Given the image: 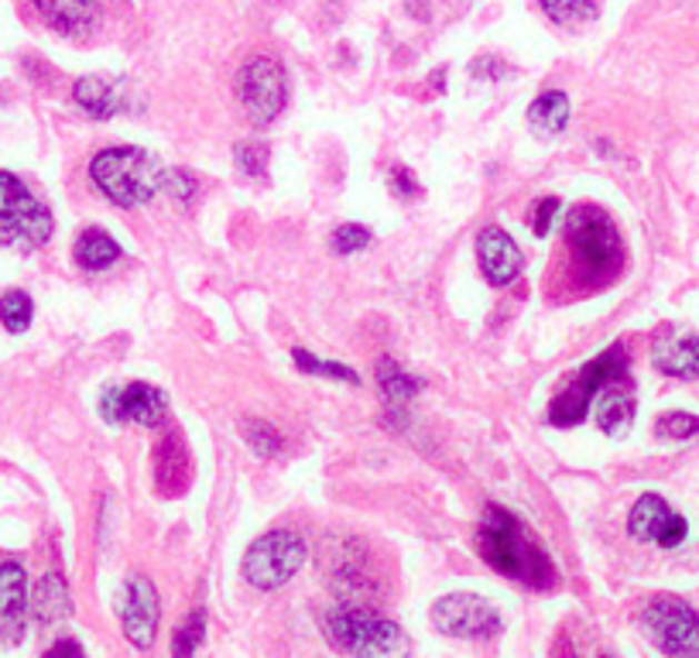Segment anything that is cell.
I'll return each instance as SVG.
<instances>
[{
  "label": "cell",
  "instance_id": "cell-25",
  "mask_svg": "<svg viewBox=\"0 0 699 658\" xmlns=\"http://www.w3.org/2000/svg\"><path fill=\"white\" fill-rule=\"evenodd\" d=\"M378 381H381V391L388 398V405H405L408 398L419 395V381L405 375V370L391 360V357H381L378 363Z\"/></svg>",
  "mask_w": 699,
  "mask_h": 658
},
{
  "label": "cell",
  "instance_id": "cell-21",
  "mask_svg": "<svg viewBox=\"0 0 699 658\" xmlns=\"http://www.w3.org/2000/svg\"><path fill=\"white\" fill-rule=\"evenodd\" d=\"M31 610H34V617L41 625H59V621H66V617L72 614L69 587H66V580L59 572H49V576H41V580H38Z\"/></svg>",
  "mask_w": 699,
  "mask_h": 658
},
{
  "label": "cell",
  "instance_id": "cell-37",
  "mask_svg": "<svg viewBox=\"0 0 699 658\" xmlns=\"http://www.w3.org/2000/svg\"><path fill=\"white\" fill-rule=\"evenodd\" d=\"M46 658H87V651H82V645L72 641V638H59V641L49 648Z\"/></svg>",
  "mask_w": 699,
  "mask_h": 658
},
{
  "label": "cell",
  "instance_id": "cell-22",
  "mask_svg": "<svg viewBox=\"0 0 699 658\" xmlns=\"http://www.w3.org/2000/svg\"><path fill=\"white\" fill-rule=\"evenodd\" d=\"M569 117H572V103H569V97L562 90H549L542 97H535L531 107H528V123L539 134H546V138L562 134Z\"/></svg>",
  "mask_w": 699,
  "mask_h": 658
},
{
  "label": "cell",
  "instance_id": "cell-16",
  "mask_svg": "<svg viewBox=\"0 0 699 658\" xmlns=\"http://www.w3.org/2000/svg\"><path fill=\"white\" fill-rule=\"evenodd\" d=\"M154 487L164 498H179L189 487V452L179 432H169L154 446Z\"/></svg>",
  "mask_w": 699,
  "mask_h": 658
},
{
  "label": "cell",
  "instance_id": "cell-12",
  "mask_svg": "<svg viewBox=\"0 0 699 658\" xmlns=\"http://www.w3.org/2000/svg\"><path fill=\"white\" fill-rule=\"evenodd\" d=\"M628 531L638 542H658L662 549H676L686 542L689 525L682 515H676L666 505V498H658V493H641L628 515Z\"/></svg>",
  "mask_w": 699,
  "mask_h": 658
},
{
  "label": "cell",
  "instance_id": "cell-3",
  "mask_svg": "<svg viewBox=\"0 0 699 658\" xmlns=\"http://www.w3.org/2000/svg\"><path fill=\"white\" fill-rule=\"evenodd\" d=\"M566 243L572 261L590 285L610 281L625 265V243L621 233L610 223V217L597 206H576L566 220Z\"/></svg>",
  "mask_w": 699,
  "mask_h": 658
},
{
  "label": "cell",
  "instance_id": "cell-26",
  "mask_svg": "<svg viewBox=\"0 0 699 658\" xmlns=\"http://www.w3.org/2000/svg\"><path fill=\"white\" fill-rule=\"evenodd\" d=\"M206 638V610L196 607L192 614H186L179 628H176V638H172V658H192L196 648L202 645Z\"/></svg>",
  "mask_w": 699,
  "mask_h": 658
},
{
  "label": "cell",
  "instance_id": "cell-32",
  "mask_svg": "<svg viewBox=\"0 0 699 658\" xmlns=\"http://www.w3.org/2000/svg\"><path fill=\"white\" fill-rule=\"evenodd\" d=\"M367 243H370V230L360 227V223H343V227L333 230V237H329L333 255H357V251H363Z\"/></svg>",
  "mask_w": 699,
  "mask_h": 658
},
{
  "label": "cell",
  "instance_id": "cell-15",
  "mask_svg": "<svg viewBox=\"0 0 699 658\" xmlns=\"http://www.w3.org/2000/svg\"><path fill=\"white\" fill-rule=\"evenodd\" d=\"M477 261H480V271H483L487 285H493V288L511 285L521 275V265H525L518 243L501 227H483L477 233Z\"/></svg>",
  "mask_w": 699,
  "mask_h": 658
},
{
  "label": "cell",
  "instance_id": "cell-2",
  "mask_svg": "<svg viewBox=\"0 0 699 658\" xmlns=\"http://www.w3.org/2000/svg\"><path fill=\"white\" fill-rule=\"evenodd\" d=\"M164 169L169 164H161L141 148H103L90 161V179L110 202L134 210V206H144L161 192Z\"/></svg>",
  "mask_w": 699,
  "mask_h": 658
},
{
  "label": "cell",
  "instance_id": "cell-33",
  "mask_svg": "<svg viewBox=\"0 0 699 658\" xmlns=\"http://www.w3.org/2000/svg\"><path fill=\"white\" fill-rule=\"evenodd\" d=\"M233 161H237V169L243 176H264V164H268V148L264 144H237L233 148Z\"/></svg>",
  "mask_w": 699,
  "mask_h": 658
},
{
  "label": "cell",
  "instance_id": "cell-9",
  "mask_svg": "<svg viewBox=\"0 0 699 658\" xmlns=\"http://www.w3.org/2000/svg\"><path fill=\"white\" fill-rule=\"evenodd\" d=\"M432 628L446 638H490L501 631V614L477 594H449L432 604Z\"/></svg>",
  "mask_w": 699,
  "mask_h": 658
},
{
  "label": "cell",
  "instance_id": "cell-27",
  "mask_svg": "<svg viewBox=\"0 0 699 658\" xmlns=\"http://www.w3.org/2000/svg\"><path fill=\"white\" fill-rule=\"evenodd\" d=\"M292 357H296V367L302 370V375H316V378H337V381H343V385H360V378H357V370H350L347 363H337V360H319L316 353H309V350H292Z\"/></svg>",
  "mask_w": 699,
  "mask_h": 658
},
{
  "label": "cell",
  "instance_id": "cell-24",
  "mask_svg": "<svg viewBox=\"0 0 699 658\" xmlns=\"http://www.w3.org/2000/svg\"><path fill=\"white\" fill-rule=\"evenodd\" d=\"M72 97L76 103L87 110L90 117L103 120V117H113L117 107H120V97H117V87L100 76H82L76 79V87H72Z\"/></svg>",
  "mask_w": 699,
  "mask_h": 658
},
{
  "label": "cell",
  "instance_id": "cell-28",
  "mask_svg": "<svg viewBox=\"0 0 699 658\" xmlns=\"http://www.w3.org/2000/svg\"><path fill=\"white\" fill-rule=\"evenodd\" d=\"M240 429H243L247 446H251L261 460H274L278 452H281V446H284L281 432H278L274 426L261 422V419H243V422H240Z\"/></svg>",
  "mask_w": 699,
  "mask_h": 658
},
{
  "label": "cell",
  "instance_id": "cell-34",
  "mask_svg": "<svg viewBox=\"0 0 699 658\" xmlns=\"http://www.w3.org/2000/svg\"><path fill=\"white\" fill-rule=\"evenodd\" d=\"M161 192H164V196H172L176 202H192V196H196V179H192L186 169H164Z\"/></svg>",
  "mask_w": 699,
  "mask_h": 658
},
{
  "label": "cell",
  "instance_id": "cell-14",
  "mask_svg": "<svg viewBox=\"0 0 699 658\" xmlns=\"http://www.w3.org/2000/svg\"><path fill=\"white\" fill-rule=\"evenodd\" d=\"M28 572L21 562L0 566V645H18L28 628Z\"/></svg>",
  "mask_w": 699,
  "mask_h": 658
},
{
  "label": "cell",
  "instance_id": "cell-35",
  "mask_svg": "<svg viewBox=\"0 0 699 658\" xmlns=\"http://www.w3.org/2000/svg\"><path fill=\"white\" fill-rule=\"evenodd\" d=\"M388 186L398 199H419L422 196V186L416 182V176H411L405 164H391V172H388Z\"/></svg>",
  "mask_w": 699,
  "mask_h": 658
},
{
  "label": "cell",
  "instance_id": "cell-8",
  "mask_svg": "<svg viewBox=\"0 0 699 658\" xmlns=\"http://www.w3.org/2000/svg\"><path fill=\"white\" fill-rule=\"evenodd\" d=\"M237 93L243 100L247 120H251L254 128H268L284 110V100H288V79H284L281 62L271 56L247 59V66L237 76Z\"/></svg>",
  "mask_w": 699,
  "mask_h": 658
},
{
  "label": "cell",
  "instance_id": "cell-13",
  "mask_svg": "<svg viewBox=\"0 0 699 658\" xmlns=\"http://www.w3.org/2000/svg\"><path fill=\"white\" fill-rule=\"evenodd\" d=\"M329 576H333V587L347 597V604H363L378 594V580L370 576L367 566V552L353 539H343L340 549H329Z\"/></svg>",
  "mask_w": 699,
  "mask_h": 658
},
{
  "label": "cell",
  "instance_id": "cell-11",
  "mask_svg": "<svg viewBox=\"0 0 699 658\" xmlns=\"http://www.w3.org/2000/svg\"><path fill=\"white\" fill-rule=\"evenodd\" d=\"M158 617H161V604H158V590L148 576L134 572L123 584V597H120V628L123 638H128L134 648H151L154 635H158Z\"/></svg>",
  "mask_w": 699,
  "mask_h": 658
},
{
  "label": "cell",
  "instance_id": "cell-7",
  "mask_svg": "<svg viewBox=\"0 0 699 658\" xmlns=\"http://www.w3.org/2000/svg\"><path fill=\"white\" fill-rule=\"evenodd\" d=\"M648 638L672 658H696L699 655V610H692L679 597H655L648 600L645 614Z\"/></svg>",
  "mask_w": 699,
  "mask_h": 658
},
{
  "label": "cell",
  "instance_id": "cell-5",
  "mask_svg": "<svg viewBox=\"0 0 699 658\" xmlns=\"http://www.w3.org/2000/svg\"><path fill=\"white\" fill-rule=\"evenodd\" d=\"M52 213L21 179L0 172V243L41 247L52 237Z\"/></svg>",
  "mask_w": 699,
  "mask_h": 658
},
{
  "label": "cell",
  "instance_id": "cell-10",
  "mask_svg": "<svg viewBox=\"0 0 699 658\" xmlns=\"http://www.w3.org/2000/svg\"><path fill=\"white\" fill-rule=\"evenodd\" d=\"M100 416L107 422H138V426H161L169 416V395L158 391L148 381L110 385L100 398Z\"/></svg>",
  "mask_w": 699,
  "mask_h": 658
},
{
  "label": "cell",
  "instance_id": "cell-31",
  "mask_svg": "<svg viewBox=\"0 0 699 658\" xmlns=\"http://www.w3.org/2000/svg\"><path fill=\"white\" fill-rule=\"evenodd\" d=\"M696 432H699V416H689V411H666V416L655 422L658 439H689Z\"/></svg>",
  "mask_w": 699,
  "mask_h": 658
},
{
  "label": "cell",
  "instance_id": "cell-17",
  "mask_svg": "<svg viewBox=\"0 0 699 658\" xmlns=\"http://www.w3.org/2000/svg\"><path fill=\"white\" fill-rule=\"evenodd\" d=\"M628 381V350L621 343H613L610 350H603L600 357H593L583 370H580V378L572 381V388H580L590 401L610 388V385H621Z\"/></svg>",
  "mask_w": 699,
  "mask_h": 658
},
{
  "label": "cell",
  "instance_id": "cell-29",
  "mask_svg": "<svg viewBox=\"0 0 699 658\" xmlns=\"http://www.w3.org/2000/svg\"><path fill=\"white\" fill-rule=\"evenodd\" d=\"M539 8L556 21V24H587L597 18L593 0H539Z\"/></svg>",
  "mask_w": 699,
  "mask_h": 658
},
{
  "label": "cell",
  "instance_id": "cell-4",
  "mask_svg": "<svg viewBox=\"0 0 699 658\" xmlns=\"http://www.w3.org/2000/svg\"><path fill=\"white\" fill-rule=\"evenodd\" d=\"M329 635L353 658H405L411 648L408 635L367 604L337 607L329 614Z\"/></svg>",
  "mask_w": 699,
  "mask_h": 658
},
{
  "label": "cell",
  "instance_id": "cell-6",
  "mask_svg": "<svg viewBox=\"0 0 699 658\" xmlns=\"http://www.w3.org/2000/svg\"><path fill=\"white\" fill-rule=\"evenodd\" d=\"M306 566V542L296 531H268L243 556V580L258 590H281Z\"/></svg>",
  "mask_w": 699,
  "mask_h": 658
},
{
  "label": "cell",
  "instance_id": "cell-19",
  "mask_svg": "<svg viewBox=\"0 0 699 658\" xmlns=\"http://www.w3.org/2000/svg\"><path fill=\"white\" fill-rule=\"evenodd\" d=\"M597 426L607 432V436H625L635 422V395L628 391V381L621 385H610L603 388L597 398Z\"/></svg>",
  "mask_w": 699,
  "mask_h": 658
},
{
  "label": "cell",
  "instance_id": "cell-36",
  "mask_svg": "<svg viewBox=\"0 0 699 658\" xmlns=\"http://www.w3.org/2000/svg\"><path fill=\"white\" fill-rule=\"evenodd\" d=\"M556 213H559V199H556V196H549V199H542L539 206H535V220H531L535 237H546V233H549Z\"/></svg>",
  "mask_w": 699,
  "mask_h": 658
},
{
  "label": "cell",
  "instance_id": "cell-30",
  "mask_svg": "<svg viewBox=\"0 0 699 658\" xmlns=\"http://www.w3.org/2000/svg\"><path fill=\"white\" fill-rule=\"evenodd\" d=\"M31 316H34L31 299L24 292H18V288L0 299V322H4L8 333H24V329L31 326Z\"/></svg>",
  "mask_w": 699,
  "mask_h": 658
},
{
  "label": "cell",
  "instance_id": "cell-18",
  "mask_svg": "<svg viewBox=\"0 0 699 658\" xmlns=\"http://www.w3.org/2000/svg\"><path fill=\"white\" fill-rule=\"evenodd\" d=\"M34 8L52 28L66 34L90 31L100 21V0H34Z\"/></svg>",
  "mask_w": 699,
  "mask_h": 658
},
{
  "label": "cell",
  "instance_id": "cell-1",
  "mask_svg": "<svg viewBox=\"0 0 699 658\" xmlns=\"http://www.w3.org/2000/svg\"><path fill=\"white\" fill-rule=\"evenodd\" d=\"M477 552L490 569H498L508 580H518L531 590L556 587V566L546 556V549L531 539L511 511L498 505L483 508L480 531H477Z\"/></svg>",
  "mask_w": 699,
  "mask_h": 658
},
{
  "label": "cell",
  "instance_id": "cell-20",
  "mask_svg": "<svg viewBox=\"0 0 699 658\" xmlns=\"http://www.w3.org/2000/svg\"><path fill=\"white\" fill-rule=\"evenodd\" d=\"M655 367L669 378H682V381L699 378V337H672L666 343H658Z\"/></svg>",
  "mask_w": 699,
  "mask_h": 658
},
{
  "label": "cell",
  "instance_id": "cell-23",
  "mask_svg": "<svg viewBox=\"0 0 699 658\" xmlns=\"http://www.w3.org/2000/svg\"><path fill=\"white\" fill-rule=\"evenodd\" d=\"M120 258V243L103 233L100 227H90V230H82L79 240H76V265L82 271H103L110 265H117Z\"/></svg>",
  "mask_w": 699,
  "mask_h": 658
}]
</instances>
